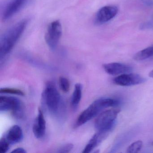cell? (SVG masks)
Here are the masks:
<instances>
[{
  "label": "cell",
  "instance_id": "30bf717a",
  "mask_svg": "<svg viewBox=\"0 0 153 153\" xmlns=\"http://www.w3.org/2000/svg\"><path fill=\"white\" fill-rule=\"evenodd\" d=\"M105 72L111 75H119L130 72V66L119 62H111L103 65Z\"/></svg>",
  "mask_w": 153,
  "mask_h": 153
},
{
  "label": "cell",
  "instance_id": "5bb4252c",
  "mask_svg": "<svg viewBox=\"0 0 153 153\" xmlns=\"http://www.w3.org/2000/svg\"><path fill=\"white\" fill-rule=\"evenodd\" d=\"M82 85L81 84L77 83L75 85L74 92L72 94L71 102V104L73 109H76L78 106L82 97Z\"/></svg>",
  "mask_w": 153,
  "mask_h": 153
},
{
  "label": "cell",
  "instance_id": "ffe728a7",
  "mask_svg": "<svg viewBox=\"0 0 153 153\" xmlns=\"http://www.w3.org/2000/svg\"><path fill=\"white\" fill-rule=\"evenodd\" d=\"M74 145L71 143H68L64 144L61 146L60 147L57 149V153H67L70 152L73 149Z\"/></svg>",
  "mask_w": 153,
  "mask_h": 153
},
{
  "label": "cell",
  "instance_id": "ac0fdd59",
  "mask_svg": "<svg viewBox=\"0 0 153 153\" xmlns=\"http://www.w3.org/2000/svg\"><path fill=\"white\" fill-rule=\"evenodd\" d=\"M60 87L63 92L67 93L70 89V83L68 79L61 76L59 79Z\"/></svg>",
  "mask_w": 153,
  "mask_h": 153
},
{
  "label": "cell",
  "instance_id": "d6986e66",
  "mask_svg": "<svg viewBox=\"0 0 153 153\" xmlns=\"http://www.w3.org/2000/svg\"><path fill=\"white\" fill-rule=\"evenodd\" d=\"M9 142L3 137L0 140V153H7L10 149Z\"/></svg>",
  "mask_w": 153,
  "mask_h": 153
},
{
  "label": "cell",
  "instance_id": "8992f818",
  "mask_svg": "<svg viewBox=\"0 0 153 153\" xmlns=\"http://www.w3.org/2000/svg\"><path fill=\"white\" fill-rule=\"evenodd\" d=\"M61 24L59 20L51 22L48 26L45 35V41L49 48L55 50L62 35Z\"/></svg>",
  "mask_w": 153,
  "mask_h": 153
},
{
  "label": "cell",
  "instance_id": "6da1fadb",
  "mask_svg": "<svg viewBox=\"0 0 153 153\" xmlns=\"http://www.w3.org/2000/svg\"><path fill=\"white\" fill-rule=\"evenodd\" d=\"M28 23L27 19L21 20L11 27L1 37L0 41V57L1 60L10 53L23 34Z\"/></svg>",
  "mask_w": 153,
  "mask_h": 153
},
{
  "label": "cell",
  "instance_id": "9c48e42d",
  "mask_svg": "<svg viewBox=\"0 0 153 153\" xmlns=\"http://www.w3.org/2000/svg\"><path fill=\"white\" fill-rule=\"evenodd\" d=\"M29 0H10L7 4L2 14L4 21L9 20L25 7Z\"/></svg>",
  "mask_w": 153,
  "mask_h": 153
},
{
  "label": "cell",
  "instance_id": "44dd1931",
  "mask_svg": "<svg viewBox=\"0 0 153 153\" xmlns=\"http://www.w3.org/2000/svg\"><path fill=\"white\" fill-rule=\"evenodd\" d=\"M12 153H26L27 152L25 149H24L23 148H17L15 149L13 151Z\"/></svg>",
  "mask_w": 153,
  "mask_h": 153
},
{
  "label": "cell",
  "instance_id": "5b68a950",
  "mask_svg": "<svg viewBox=\"0 0 153 153\" xmlns=\"http://www.w3.org/2000/svg\"><path fill=\"white\" fill-rule=\"evenodd\" d=\"M105 108L102 98L97 99L80 114L78 117L75 126L79 127L85 124L97 116L101 110Z\"/></svg>",
  "mask_w": 153,
  "mask_h": 153
},
{
  "label": "cell",
  "instance_id": "e0dca14e",
  "mask_svg": "<svg viewBox=\"0 0 153 153\" xmlns=\"http://www.w3.org/2000/svg\"><path fill=\"white\" fill-rule=\"evenodd\" d=\"M1 94H11L17 95L24 96L25 93L23 91L16 88H1Z\"/></svg>",
  "mask_w": 153,
  "mask_h": 153
},
{
  "label": "cell",
  "instance_id": "ba28073f",
  "mask_svg": "<svg viewBox=\"0 0 153 153\" xmlns=\"http://www.w3.org/2000/svg\"><path fill=\"white\" fill-rule=\"evenodd\" d=\"M146 79L139 74H123L116 77L114 79L116 85L121 86H130L140 85L146 82Z\"/></svg>",
  "mask_w": 153,
  "mask_h": 153
},
{
  "label": "cell",
  "instance_id": "3957f363",
  "mask_svg": "<svg viewBox=\"0 0 153 153\" xmlns=\"http://www.w3.org/2000/svg\"><path fill=\"white\" fill-rule=\"evenodd\" d=\"M120 109L106 110L100 114L95 122V127L97 131L109 132L113 126L119 113Z\"/></svg>",
  "mask_w": 153,
  "mask_h": 153
},
{
  "label": "cell",
  "instance_id": "277c9868",
  "mask_svg": "<svg viewBox=\"0 0 153 153\" xmlns=\"http://www.w3.org/2000/svg\"><path fill=\"white\" fill-rule=\"evenodd\" d=\"M21 101L14 97L1 96L0 97L1 111H11L14 116L17 118H21L23 115L24 107Z\"/></svg>",
  "mask_w": 153,
  "mask_h": 153
},
{
  "label": "cell",
  "instance_id": "4fadbf2b",
  "mask_svg": "<svg viewBox=\"0 0 153 153\" xmlns=\"http://www.w3.org/2000/svg\"><path fill=\"white\" fill-rule=\"evenodd\" d=\"M106 134V132L97 131L90 140L82 151V153H88L91 152L105 137Z\"/></svg>",
  "mask_w": 153,
  "mask_h": 153
},
{
  "label": "cell",
  "instance_id": "52a82bcc",
  "mask_svg": "<svg viewBox=\"0 0 153 153\" xmlns=\"http://www.w3.org/2000/svg\"><path fill=\"white\" fill-rule=\"evenodd\" d=\"M118 9L115 6H106L98 10L95 17V23L102 25L114 18L118 14Z\"/></svg>",
  "mask_w": 153,
  "mask_h": 153
},
{
  "label": "cell",
  "instance_id": "603a6c76",
  "mask_svg": "<svg viewBox=\"0 0 153 153\" xmlns=\"http://www.w3.org/2000/svg\"><path fill=\"white\" fill-rule=\"evenodd\" d=\"M149 76L150 77L153 78V70L149 72Z\"/></svg>",
  "mask_w": 153,
  "mask_h": 153
},
{
  "label": "cell",
  "instance_id": "7c38bea8",
  "mask_svg": "<svg viewBox=\"0 0 153 153\" xmlns=\"http://www.w3.org/2000/svg\"><path fill=\"white\" fill-rule=\"evenodd\" d=\"M23 132L21 127L15 125L11 127L4 137L10 145L19 143L23 138Z\"/></svg>",
  "mask_w": 153,
  "mask_h": 153
},
{
  "label": "cell",
  "instance_id": "9a60e30c",
  "mask_svg": "<svg viewBox=\"0 0 153 153\" xmlns=\"http://www.w3.org/2000/svg\"><path fill=\"white\" fill-rule=\"evenodd\" d=\"M153 57V45L138 52L133 56L136 61H143Z\"/></svg>",
  "mask_w": 153,
  "mask_h": 153
},
{
  "label": "cell",
  "instance_id": "8fae6325",
  "mask_svg": "<svg viewBox=\"0 0 153 153\" xmlns=\"http://www.w3.org/2000/svg\"><path fill=\"white\" fill-rule=\"evenodd\" d=\"M33 129L34 134L37 138H42L45 135L46 121L41 109L38 110V115L35 120Z\"/></svg>",
  "mask_w": 153,
  "mask_h": 153
},
{
  "label": "cell",
  "instance_id": "7402d4cb",
  "mask_svg": "<svg viewBox=\"0 0 153 153\" xmlns=\"http://www.w3.org/2000/svg\"><path fill=\"white\" fill-rule=\"evenodd\" d=\"M144 1L148 5H153V0H144Z\"/></svg>",
  "mask_w": 153,
  "mask_h": 153
},
{
  "label": "cell",
  "instance_id": "7a4b0ae2",
  "mask_svg": "<svg viewBox=\"0 0 153 153\" xmlns=\"http://www.w3.org/2000/svg\"><path fill=\"white\" fill-rule=\"evenodd\" d=\"M42 100L51 113L58 114L62 105L61 97L52 82H48L46 84L42 95Z\"/></svg>",
  "mask_w": 153,
  "mask_h": 153
},
{
  "label": "cell",
  "instance_id": "2e32d148",
  "mask_svg": "<svg viewBox=\"0 0 153 153\" xmlns=\"http://www.w3.org/2000/svg\"><path fill=\"white\" fill-rule=\"evenodd\" d=\"M143 146V142L141 140H137L131 144L127 149L128 153H136L139 152Z\"/></svg>",
  "mask_w": 153,
  "mask_h": 153
}]
</instances>
